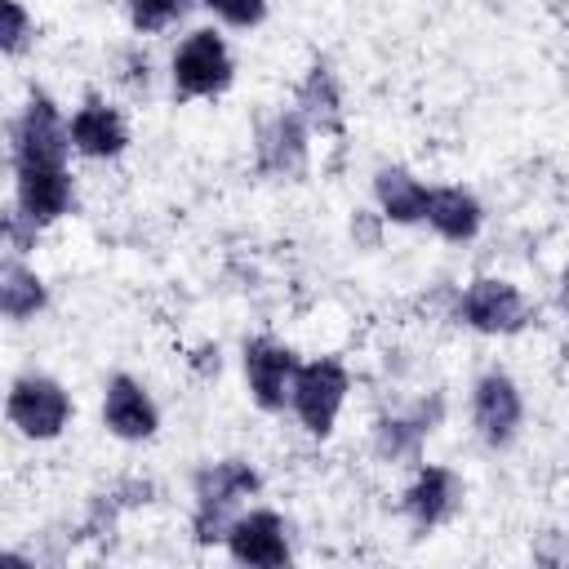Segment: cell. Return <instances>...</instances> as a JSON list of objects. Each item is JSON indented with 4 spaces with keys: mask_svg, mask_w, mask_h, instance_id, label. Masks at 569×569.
<instances>
[{
    "mask_svg": "<svg viewBox=\"0 0 569 569\" xmlns=\"http://www.w3.org/2000/svg\"><path fill=\"white\" fill-rule=\"evenodd\" d=\"M258 471L240 458H222V462H209L196 471L191 489H196V516H191V529H196V542H227V529L236 520V507L240 498L258 493Z\"/></svg>",
    "mask_w": 569,
    "mask_h": 569,
    "instance_id": "1",
    "label": "cell"
},
{
    "mask_svg": "<svg viewBox=\"0 0 569 569\" xmlns=\"http://www.w3.org/2000/svg\"><path fill=\"white\" fill-rule=\"evenodd\" d=\"M67 151L76 147H71V124L62 120L58 102L49 93H31L9 129L13 169L18 164H67Z\"/></svg>",
    "mask_w": 569,
    "mask_h": 569,
    "instance_id": "2",
    "label": "cell"
},
{
    "mask_svg": "<svg viewBox=\"0 0 569 569\" xmlns=\"http://www.w3.org/2000/svg\"><path fill=\"white\" fill-rule=\"evenodd\" d=\"M347 391H351V378H347L342 360L320 356V360L298 365L289 405H293L298 422H302L311 436H329L333 422H338V413H342V405H347Z\"/></svg>",
    "mask_w": 569,
    "mask_h": 569,
    "instance_id": "3",
    "label": "cell"
},
{
    "mask_svg": "<svg viewBox=\"0 0 569 569\" xmlns=\"http://www.w3.org/2000/svg\"><path fill=\"white\" fill-rule=\"evenodd\" d=\"M231 76H236L231 49L213 27L191 31L173 53V93L178 98H213L231 84Z\"/></svg>",
    "mask_w": 569,
    "mask_h": 569,
    "instance_id": "4",
    "label": "cell"
},
{
    "mask_svg": "<svg viewBox=\"0 0 569 569\" xmlns=\"http://www.w3.org/2000/svg\"><path fill=\"white\" fill-rule=\"evenodd\" d=\"M458 320L476 333H520L533 320V307L511 280L480 276L458 293Z\"/></svg>",
    "mask_w": 569,
    "mask_h": 569,
    "instance_id": "5",
    "label": "cell"
},
{
    "mask_svg": "<svg viewBox=\"0 0 569 569\" xmlns=\"http://www.w3.org/2000/svg\"><path fill=\"white\" fill-rule=\"evenodd\" d=\"M9 422L27 440H53L71 422V396L49 373H22L9 387Z\"/></svg>",
    "mask_w": 569,
    "mask_h": 569,
    "instance_id": "6",
    "label": "cell"
},
{
    "mask_svg": "<svg viewBox=\"0 0 569 569\" xmlns=\"http://www.w3.org/2000/svg\"><path fill=\"white\" fill-rule=\"evenodd\" d=\"M244 378H249V396L258 409L280 413L289 405L293 378H298V356L293 347L276 342V338H249L244 342Z\"/></svg>",
    "mask_w": 569,
    "mask_h": 569,
    "instance_id": "7",
    "label": "cell"
},
{
    "mask_svg": "<svg viewBox=\"0 0 569 569\" xmlns=\"http://www.w3.org/2000/svg\"><path fill=\"white\" fill-rule=\"evenodd\" d=\"M471 422H476V431H480L485 445H493V449L511 445L516 431H520V422H525L520 387H516L507 373L489 369V373L471 387Z\"/></svg>",
    "mask_w": 569,
    "mask_h": 569,
    "instance_id": "8",
    "label": "cell"
},
{
    "mask_svg": "<svg viewBox=\"0 0 569 569\" xmlns=\"http://www.w3.org/2000/svg\"><path fill=\"white\" fill-rule=\"evenodd\" d=\"M76 200L67 164H18L13 169V204L31 213L40 227L58 222Z\"/></svg>",
    "mask_w": 569,
    "mask_h": 569,
    "instance_id": "9",
    "label": "cell"
},
{
    "mask_svg": "<svg viewBox=\"0 0 569 569\" xmlns=\"http://www.w3.org/2000/svg\"><path fill=\"white\" fill-rule=\"evenodd\" d=\"M102 422L120 440H151L160 427V409L147 396V387L129 373H111L102 387Z\"/></svg>",
    "mask_w": 569,
    "mask_h": 569,
    "instance_id": "10",
    "label": "cell"
},
{
    "mask_svg": "<svg viewBox=\"0 0 569 569\" xmlns=\"http://www.w3.org/2000/svg\"><path fill=\"white\" fill-rule=\"evenodd\" d=\"M307 138H311V124L293 111V107H280L262 129H258V169L271 173V178H293L302 173L307 164Z\"/></svg>",
    "mask_w": 569,
    "mask_h": 569,
    "instance_id": "11",
    "label": "cell"
},
{
    "mask_svg": "<svg viewBox=\"0 0 569 569\" xmlns=\"http://www.w3.org/2000/svg\"><path fill=\"white\" fill-rule=\"evenodd\" d=\"M227 551L231 560L240 565H262V569H276L289 560V529L276 511H249V516H236L231 529H227Z\"/></svg>",
    "mask_w": 569,
    "mask_h": 569,
    "instance_id": "12",
    "label": "cell"
},
{
    "mask_svg": "<svg viewBox=\"0 0 569 569\" xmlns=\"http://www.w3.org/2000/svg\"><path fill=\"white\" fill-rule=\"evenodd\" d=\"M458 502H462V480L449 471V467H418V476L409 480V489H405V498H400V507H405V516L418 525V529H436V525H445L453 511H458Z\"/></svg>",
    "mask_w": 569,
    "mask_h": 569,
    "instance_id": "13",
    "label": "cell"
},
{
    "mask_svg": "<svg viewBox=\"0 0 569 569\" xmlns=\"http://www.w3.org/2000/svg\"><path fill=\"white\" fill-rule=\"evenodd\" d=\"M67 124H71V147L80 156H89V160H111V156H120L129 147L124 116L102 98H84Z\"/></svg>",
    "mask_w": 569,
    "mask_h": 569,
    "instance_id": "14",
    "label": "cell"
},
{
    "mask_svg": "<svg viewBox=\"0 0 569 569\" xmlns=\"http://www.w3.org/2000/svg\"><path fill=\"white\" fill-rule=\"evenodd\" d=\"M440 396H431V405H413L409 413H391V418H378L373 422V453L387 458V462H400V458H418L422 453V440L436 431L440 422Z\"/></svg>",
    "mask_w": 569,
    "mask_h": 569,
    "instance_id": "15",
    "label": "cell"
},
{
    "mask_svg": "<svg viewBox=\"0 0 569 569\" xmlns=\"http://www.w3.org/2000/svg\"><path fill=\"white\" fill-rule=\"evenodd\" d=\"M293 111L311 124V133H342V89L338 76L329 71V62H311L298 93H293Z\"/></svg>",
    "mask_w": 569,
    "mask_h": 569,
    "instance_id": "16",
    "label": "cell"
},
{
    "mask_svg": "<svg viewBox=\"0 0 569 569\" xmlns=\"http://www.w3.org/2000/svg\"><path fill=\"white\" fill-rule=\"evenodd\" d=\"M427 191H431V187H422V182H418L409 169H400V164H382V169L373 173V200H378V209H382L387 222H400V227L422 222V218H427Z\"/></svg>",
    "mask_w": 569,
    "mask_h": 569,
    "instance_id": "17",
    "label": "cell"
},
{
    "mask_svg": "<svg viewBox=\"0 0 569 569\" xmlns=\"http://www.w3.org/2000/svg\"><path fill=\"white\" fill-rule=\"evenodd\" d=\"M422 222H431L436 236H445V240H471L480 231V222H485V209L462 187H431L427 191V218Z\"/></svg>",
    "mask_w": 569,
    "mask_h": 569,
    "instance_id": "18",
    "label": "cell"
},
{
    "mask_svg": "<svg viewBox=\"0 0 569 569\" xmlns=\"http://www.w3.org/2000/svg\"><path fill=\"white\" fill-rule=\"evenodd\" d=\"M44 302H49L44 280L31 267H22L18 253H9L0 267V311L9 320H31L36 311H44Z\"/></svg>",
    "mask_w": 569,
    "mask_h": 569,
    "instance_id": "19",
    "label": "cell"
},
{
    "mask_svg": "<svg viewBox=\"0 0 569 569\" xmlns=\"http://www.w3.org/2000/svg\"><path fill=\"white\" fill-rule=\"evenodd\" d=\"M182 9L187 0H129V22L151 36V31H164Z\"/></svg>",
    "mask_w": 569,
    "mask_h": 569,
    "instance_id": "20",
    "label": "cell"
},
{
    "mask_svg": "<svg viewBox=\"0 0 569 569\" xmlns=\"http://www.w3.org/2000/svg\"><path fill=\"white\" fill-rule=\"evenodd\" d=\"M0 9H4V31H0V49H4L9 58H18V53L27 49V40H31V18H27L22 0H0Z\"/></svg>",
    "mask_w": 569,
    "mask_h": 569,
    "instance_id": "21",
    "label": "cell"
},
{
    "mask_svg": "<svg viewBox=\"0 0 569 569\" xmlns=\"http://www.w3.org/2000/svg\"><path fill=\"white\" fill-rule=\"evenodd\" d=\"M204 9H213L227 27H258L267 13V0H200Z\"/></svg>",
    "mask_w": 569,
    "mask_h": 569,
    "instance_id": "22",
    "label": "cell"
},
{
    "mask_svg": "<svg viewBox=\"0 0 569 569\" xmlns=\"http://www.w3.org/2000/svg\"><path fill=\"white\" fill-rule=\"evenodd\" d=\"M36 236H40V222L13 204V209L4 213V240H9V253H27V249H36Z\"/></svg>",
    "mask_w": 569,
    "mask_h": 569,
    "instance_id": "23",
    "label": "cell"
},
{
    "mask_svg": "<svg viewBox=\"0 0 569 569\" xmlns=\"http://www.w3.org/2000/svg\"><path fill=\"white\" fill-rule=\"evenodd\" d=\"M351 236H360L365 244H378V222H373L369 213L356 209V218H351Z\"/></svg>",
    "mask_w": 569,
    "mask_h": 569,
    "instance_id": "24",
    "label": "cell"
},
{
    "mask_svg": "<svg viewBox=\"0 0 569 569\" xmlns=\"http://www.w3.org/2000/svg\"><path fill=\"white\" fill-rule=\"evenodd\" d=\"M560 298H565V307H569V267H565V276H560Z\"/></svg>",
    "mask_w": 569,
    "mask_h": 569,
    "instance_id": "25",
    "label": "cell"
}]
</instances>
